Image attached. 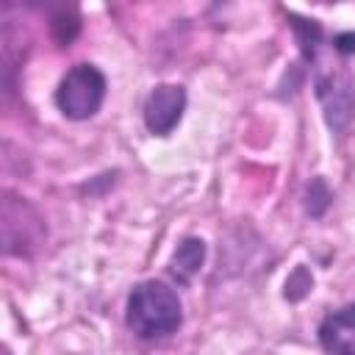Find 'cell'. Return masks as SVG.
I'll use <instances>...</instances> for the list:
<instances>
[{
    "instance_id": "5b68a950",
    "label": "cell",
    "mask_w": 355,
    "mask_h": 355,
    "mask_svg": "<svg viewBox=\"0 0 355 355\" xmlns=\"http://www.w3.org/2000/svg\"><path fill=\"white\" fill-rule=\"evenodd\" d=\"M319 341L327 355H355V302L322 319Z\"/></svg>"
},
{
    "instance_id": "277c9868",
    "label": "cell",
    "mask_w": 355,
    "mask_h": 355,
    "mask_svg": "<svg viewBox=\"0 0 355 355\" xmlns=\"http://www.w3.org/2000/svg\"><path fill=\"white\" fill-rule=\"evenodd\" d=\"M186 89L178 83H158L144 103V125L155 136H166L183 116Z\"/></svg>"
},
{
    "instance_id": "7a4b0ae2",
    "label": "cell",
    "mask_w": 355,
    "mask_h": 355,
    "mask_svg": "<svg viewBox=\"0 0 355 355\" xmlns=\"http://www.w3.org/2000/svg\"><path fill=\"white\" fill-rule=\"evenodd\" d=\"M105 97V75L94 64H75L55 89V105L69 119H89Z\"/></svg>"
},
{
    "instance_id": "ba28073f",
    "label": "cell",
    "mask_w": 355,
    "mask_h": 355,
    "mask_svg": "<svg viewBox=\"0 0 355 355\" xmlns=\"http://www.w3.org/2000/svg\"><path fill=\"white\" fill-rule=\"evenodd\" d=\"M327 205H330V191H327L322 178H313L308 186V194H305V208L311 216H322Z\"/></svg>"
},
{
    "instance_id": "3957f363",
    "label": "cell",
    "mask_w": 355,
    "mask_h": 355,
    "mask_svg": "<svg viewBox=\"0 0 355 355\" xmlns=\"http://www.w3.org/2000/svg\"><path fill=\"white\" fill-rule=\"evenodd\" d=\"M316 97L324 108L327 125L338 133L349 125L352 111H355V83L349 80L347 72H330L316 78Z\"/></svg>"
},
{
    "instance_id": "52a82bcc",
    "label": "cell",
    "mask_w": 355,
    "mask_h": 355,
    "mask_svg": "<svg viewBox=\"0 0 355 355\" xmlns=\"http://www.w3.org/2000/svg\"><path fill=\"white\" fill-rule=\"evenodd\" d=\"M288 19H291V28H294L297 42H300V47H302V55H305V58H313L316 44L322 42V28H319V22L302 19V17H297V14H288Z\"/></svg>"
},
{
    "instance_id": "8992f818",
    "label": "cell",
    "mask_w": 355,
    "mask_h": 355,
    "mask_svg": "<svg viewBox=\"0 0 355 355\" xmlns=\"http://www.w3.org/2000/svg\"><path fill=\"white\" fill-rule=\"evenodd\" d=\"M202 261H205V241H202V239L189 236V239H183V241L178 244V250L172 252L169 272H172L180 283H189V280L200 272Z\"/></svg>"
},
{
    "instance_id": "30bf717a",
    "label": "cell",
    "mask_w": 355,
    "mask_h": 355,
    "mask_svg": "<svg viewBox=\"0 0 355 355\" xmlns=\"http://www.w3.org/2000/svg\"><path fill=\"white\" fill-rule=\"evenodd\" d=\"M336 50L338 53H355V33H338L336 36Z\"/></svg>"
},
{
    "instance_id": "9c48e42d",
    "label": "cell",
    "mask_w": 355,
    "mask_h": 355,
    "mask_svg": "<svg viewBox=\"0 0 355 355\" xmlns=\"http://www.w3.org/2000/svg\"><path fill=\"white\" fill-rule=\"evenodd\" d=\"M311 283H313V280H311V275L300 266V269L286 280V297H288V300H302V297L308 294Z\"/></svg>"
},
{
    "instance_id": "6da1fadb",
    "label": "cell",
    "mask_w": 355,
    "mask_h": 355,
    "mask_svg": "<svg viewBox=\"0 0 355 355\" xmlns=\"http://www.w3.org/2000/svg\"><path fill=\"white\" fill-rule=\"evenodd\" d=\"M125 322L139 338H161L175 333L183 322L178 291L161 280H144L133 286L125 308Z\"/></svg>"
}]
</instances>
